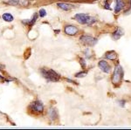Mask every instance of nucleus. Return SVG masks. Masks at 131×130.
<instances>
[{
    "instance_id": "nucleus-1",
    "label": "nucleus",
    "mask_w": 131,
    "mask_h": 130,
    "mask_svg": "<svg viewBox=\"0 0 131 130\" xmlns=\"http://www.w3.org/2000/svg\"><path fill=\"white\" fill-rule=\"evenodd\" d=\"M40 73H42L43 77L47 81H51V82H57L60 80V76L55 71L52 69H46V68H41Z\"/></svg>"
},
{
    "instance_id": "nucleus-2",
    "label": "nucleus",
    "mask_w": 131,
    "mask_h": 130,
    "mask_svg": "<svg viewBox=\"0 0 131 130\" xmlns=\"http://www.w3.org/2000/svg\"><path fill=\"white\" fill-rule=\"evenodd\" d=\"M124 75V71L122 67L120 65H117L115 66V70H114L113 73V76H112V82H113L114 85H117L122 81V78H123Z\"/></svg>"
},
{
    "instance_id": "nucleus-3",
    "label": "nucleus",
    "mask_w": 131,
    "mask_h": 130,
    "mask_svg": "<svg viewBox=\"0 0 131 130\" xmlns=\"http://www.w3.org/2000/svg\"><path fill=\"white\" fill-rule=\"evenodd\" d=\"M80 40H81L82 44L88 45V46H94L97 44V39L92 36H89V35H82L80 38Z\"/></svg>"
},
{
    "instance_id": "nucleus-4",
    "label": "nucleus",
    "mask_w": 131,
    "mask_h": 130,
    "mask_svg": "<svg viewBox=\"0 0 131 130\" xmlns=\"http://www.w3.org/2000/svg\"><path fill=\"white\" fill-rule=\"evenodd\" d=\"M75 20L78 23L81 25H86L88 22V19L90 18L89 14H86V13H77L74 16Z\"/></svg>"
},
{
    "instance_id": "nucleus-5",
    "label": "nucleus",
    "mask_w": 131,
    "mask_h": 130,
    "mask_svg": "<svg viewBox=\"0 0 131 130\" xmlns=\"http://www.w3.org/2000/svg\"><path fill=\"white\" fill-rule=\"evenodd\" d=\"M30 108L31 110L36 113H42L44 110V105L40 100H36L31 104Z\"/></svg>"
},
{
    "instance_id": "nucleus-6",
    "label": "nucleus",
    "mask_w": 131,
    "mask_h": 130,
    "mask_svg": "<svg viewBox=\"0 0 131 130\" xmlns=\"http://www.w3.org/2000/svg\"><path fill=\"white\" fill-rule=\"evenodd\" d=\"M5 3L15 6H27L30 2L29 0H7L5 1Z\"/></svg>"
},
{
    "instance_id": "nucleus-7",
    "label": "nucleus",
    "mask_w": 131,
    "mask_h": 130,
    "mask_svg": "<svg viewBox=\"0 0 131 130\" xmlns=\"http://www.w3.org/2000/svg\"><path fill=\"white\" fill-rule=\"evenodd\" d=\"M65 33L67 35H69V36H73V35H76L78 32V31H79V29L77 28L76 26H65Z\"/></svg>"
},
{
    "instance_id": "nucleus-8",
    "label": "nucleus",
    "mask_w": 131,
    "mask_h": 130,
    "mask_svg": "<svg viewBox=\"0 0 131 130\" xmlns=\"http://www.w3.org/2000/svg\"><path fill=\"white\" fill-rule=\"evenodd\" d=\"M98 66L103 73H108L110 72V66H109V64L106 60H101V61H99Z\"/></svg>"
},
{
    "instance_id": "nucleus-9",
    "label": "nucleus",
    "mask_w": 131,
    "mask_h": 130,
    "mask_svg": "<svg viewBox=\"0 0 131 130\" xmlns=\"http://www.w3.org/2000/svg\"><path fill=\"white\" fill-rule=\"evenodd\" d=\"M124 7H125V3H124L123 0H115V13H119Z\"/></svg>"
},
{
    "instance_id": "nucleus-10",
    "label": "nucleus",
    "mask_w": 131,
    "mask_h": 130,
    "mask_svg": "<svg viewBox=\"0 0 131 130\" xmlns=\"http://www.w3.org/2000/svg\"><path fill=\"white\" fill-rule=\"evenodd\" d=\"M59 8L64 10H71L72 9L75 7V5H72V4H67V3H64V2H61V3H58L57 4Z\"/></svg>"
},
{
    "instance_id": "nucleus-11",
    "label": "nucleus",
    "mask_w": 131,
    "mask_h": 130,
    "mask_svg": "<svg viewBox=\"0 0 131 130\" xmlns=\"http://www.w3.org/2000/svg\"><path fill=\"white\" fill-rule=\"evenodd\" d=\"M122 35H124V31L122 30V28L118 27V28L112 33V38H113V39H115V40H117V39H119Z\"/></svg>"
},
{
    "instance_id": "nucleus-12",
    "label": "nucleus",
    "mask_w": 131,
    "mask_h": 130,
    "mask_svg": "<svg viewBox=\"0 0 131 130\" xmlns=\"http://www.w3.org/2000/svg\"><path fill=\"white\" fill-rule=\"evenodd\" d=\"M105 57L107 60H115L117 58V53L115 51H110V52H106V55Z\"/></svg>"
},
{
    "instance_id": "nucleus-13",
    "label": "nucleus",
    "mask_w": 131,
    "mask_h": 130,
    "mask_svg": "<svg viewBox=\"0 0 131 130\" xmlns=\"http://www.w3.org/2000/svg\"><path fill=\"white\" fill-rule=\"evenodd\" d=\"M48 114H49V117L51 118V120H55V119L58 117V113H57V110L54 109V108H51L48 112Z\"/></svg>"
},
{
    "instance_id": "nucleus-14",
    "label": "nucleus",
    "mask_w": 131,
    "mask_h": 130,
    "mask_svg": "<svg viewBox=\"0 0 131 130\" xmlns=\"http://www.w3.org/2000/svg\"><path fill=\"white\" fill-rule=\"evenodd\" d=\"M2 18H3V19L6 21V22H12V21H13V19H14L13 16H12L10 13H8V12L4 13L3 15H2Z\"/></svg>"
},
{
    "instance_id": "nucleus-15",
    "label": "nucleus",
    "mask_w": 131,
    "mask_h": 130,
    "mask_svg": "<svg viewBox=\"0 0 131 130\" xmlns=\"http://www.w3.org/2000/svg\"><path fill=\"white\" fill-rule=\"evenodd\" d=\"M37 18H38V14H37V13H35L34 15H33V17H32V18H31V19H30V20H26V21H23V23H25V24H27V25H29L30 26H32V25L36 22Z\"/></svg>"
},
{
    "instance_id": "nucleus-16",
    "label": "nucleus",
    "mask_w": 131,
    "mask_h": 130,
    "mask_svg": "<svg viewBox=\"0 0 131 130\" xmlns=\"http://www.w3.org/2000/svg\"><path fill=\"white\" fill-rule=\"evenodd\" d=\"M86 74H88V73H86V72L77 73L75 74V77H76V78H82V77H85Z\"/></svg>"
},
{
    "instance_id": "nucleus-17",
    "label": "nucleus",
    "mask_w": 131,
    "mask_h": 130,
    "mask_svg": "<svg viewBox=\"0 0 131 130\" xmlns=\"http://www.w3.org/2000/svg\"><path fill=\"white\" fill-rule=\"evenodd\" d=\"M96 22V18H91L90 17V18L88 19V26H92L93 24H94V23Z\"/></svg>"
},
{
    "instance_id": "nucleus-18",
    "label": "nucleus",
    "mask_w": 131,
    "mask_h": 130,
    "mask_svg": "<svg viewBox=\"0 0 131 130\" xmlns=\"http://www.w3.org/2000/svg\"><path fill=\"white\" fill-rule=\"evenodd\" d=\"M46 16V11L45 9H40L39 10V17L40 18H44Z\"/></svg>"
},
{
    "instance_id": "nucleus-19",
    "label": "nucleus",
    "mask_w": 131,
    "mask_h": 130,
    "mask_svg": "<svg viewBox=\"0 0 131 130\" xmlns=\"http://www.w3.org/2000/svg\"><path fill=\"white\" fill-rule=\"evenodd\" d=\"M84 53H85V55H86V58H91V51L89 50V48L86 49L85 51H84Z\"/></svg>"
},
{
    "instance_id": "nucleus-20",
    "label": "nucleus",
    "mask_w": 131,
    "mask_h": 130,
    "mask_svg": "<svg viewBox=\"0 0 131 130\" xmlns=\"http://www.w3.org/2000/svg\"><path fill=\"white\" fill-rule=\"evenodd\" d=\"M104 4H105V5H104V8H105V9H107V10H111V7L109 6V1H108V0H105V1H104Z\"/></svg>"
},
{
    "instance_id": "nucleus-21",
    "label": "nucleus",
    "mask_w": 131,
    "mask_h": 130,
    "mask_svg": "<svg viewBox=\"0 0 131 130\" xmlns=\"http://www.w3.org/2000/svg\"><path fill=\"white\" fill-rule=\"evenodd\" d=\"M81 64L83 68L86 67V62H85V60H84V58H81Z\"/></svg>"
},
{
    "instance_id": "nucleus-22",
    "label": "nucleus",
    "mask_w": 131,
    "mask_h": 130,
    "mask_svg": "<svg viewBox=\"0 0 131 130\" xmlns=\"http://www.w3.org/2000/svg\"><path fill=\"white\" fill-rule=\"evenodd\" d=\"M118 103H119L120 106H121V107H122V108H123V107L125 106V100H119V101H118Z\"/></svg>"
},
{
    "instance_id": "nucleus-23",
    "label": "nucleus",
    "mask_w": 131,
    "mask_h": 130,
    "mask_svg": "<svg viewBox=\"0 0 131 130\" xmlns=\"http://www.w3.org/2000/svg\"><path fill=\"white\" fill-rule=\"evenodd\" d=\"M4 68H5V66H4V65H1V64H0V70H3Z\"/></svg>"
},
{
    "instance_id": "nucleus-24",
    "label": "nucleus",
    "mask_w": 131,
    "mask_h": 130,
    "mask_svg": "<svg viewBox=\"0 0 131 130\" xmlns=\"http://www.w3.org/2000/svg\"><path fill=\"white\" fill-rule=\"evenodd\" d=\"M4 79V77H2L1 75H0V79Z\"/></svg>"
}]
</instances>
